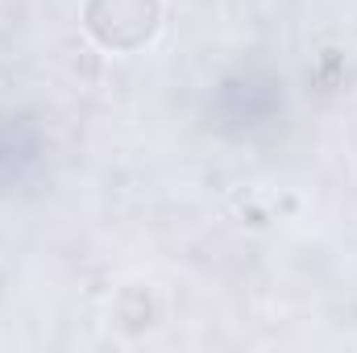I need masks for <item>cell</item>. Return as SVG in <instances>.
Wrapping results in <instances>:
<instances>
[{"mask_svg": "<svg viewBox=\"0 0 357 353\" xmlns=\"http://www.w3.org/2000/svg\"><path fill=\"white\" fill-rule=\"evenodd\" d=\"M84 29L100 50H146L162 29V0H84Z\"/></svg>", "mask_w": 357, "mask_h": 353, "instance_id": "1", "label": "cell"}]
</instances>
